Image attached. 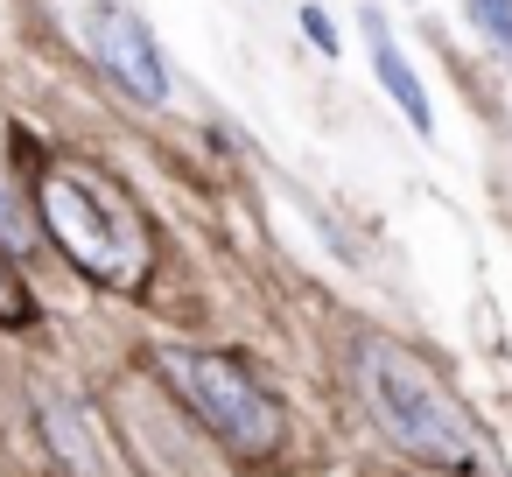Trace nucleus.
I'll return each instance as SVG.
<instances>
[{
    "label": "nucleus",
    "mask_w": 512,
    "mask_h": 477,
    "mask_svg": "<svg viewBox=\"0 0 512 477\" xmlns=\"http://www.w3.org/2000/svg\"><path fill=\"white\" fill-rule=\"evenodd\" d=\"M358 379H365L372 414L386 421V435H393L407 456H421V463H435V470H463V477L484 463V442H477L470 407H463L414 351H400L393 337H358Z\"/></svg>",
    "instance_id": "nucleus-1"
},
{
    "label": "nucleus",
    "mask_w": 512,
    "mask_h": 477,
    "mask_svg": "<svg viewBox=\"0 0 512 477\" xmlns=\"http://www.w3.org/2000/svg\"><path fill=\"white\" fill-rule=\"evenodd\" d=\"M155 365H162V379L190 400V414L225 442V449H239V456H274L281 449V407L232 365V358H211V351H190V344H162L155 351Z\"/></svg>",
    "instance_id": "nucleus-2"
},
{
    "label": "nucleus",
    "mask_w": 512,
    "mask_h": 477,
    "mask_svg": "<svg viewBox=\"0 0 512 477\" xmlns=\"http://www.w3.org/2000/svg\"><path fill=\"white\" fill-rule=\"evenodd\" d=\"M29 316H36V295H29V281L15 274V260L0 253V323H15V330H22Z\"/></svg>",
    "instance_id": "nucleus-6"
},
{
    "label": "nucleus",
    "mask_w": 512,
    "mask_h": 477,
    "mask_svg": "<svg viewBox=\"0 0 512 477\" xmlns=\"http://www.w3.org/2000/svg\"><path fill=\"white\" fill-rule=\"evenodd\" d=\"M302 29H309V43H316L323 57H337V36H330V22H323V8H302Z\"/></svg>",
    "instance_id": "nucleus-9"
},
{
    "label": "nucleus",
    "mask_w": 512,
    "mask_h": 477,
    "mask_svg": "<svg viewBox=\"0 0 512 477\" xmlns=\"http://www.w3.org/2000/svg\"><path fill=\"white\" fill-rule=\"evenodd\" d=\"M0 246H29V211L8 197V183H0Z\"/></svg>",
    "instance_id": "nucleus-8"
},
{
    "label": "nucleus",
    "mask_w": 512,
    "mask_h": 477,
    "mask_svg": "<svg viewBox=\"0 0 512 477\" xmlns=\"http://www.w3.org/2000/svg\"><path fill=\"white\" fill-rule=\"evenodd\" d=\"M365 36H372V71H379L386 99H393V106L407 113V127H414V134H428V127H435V113H428V99H421V78H414V64L400 57L393 29H386L379 15H365Z\"/></svg>",
    "instance_id": "nucleus-4"
},
{
    "label": "nucleus",
    "mask_w": 512,
    "mask_h": 477,
    "mask_svg": "<svg viewBox=\"0 0 512 477\" xmlns=\"http://www.w3.org/2000/svg\"><path fill=\"white\" fill-rule=\"evenodd\" d=\"M85 43H92V57L106 64V78H113L127 99H141V106H162V99H169V64H162V50H155V36H148L141 15H127V8H92V15H85Z\"/></svg>",
    "instance_id": "nucleus-3"
},
{
    "label": "nucleus",
    "mask_w": 512,
    "mask_h": 477,
    "mask_svg": "<svg viewBox=\"0 0 512 477\" xmlns=\"http://www.w3.org/2000/svg\"><path fill=\"white\" fill-rule=\"evenodd\" d=\"M43 421H50V442H57V456H64L78 477H106V470H99V449H92V435H85V421H78L64 400H43Z\"/></svg>",
    "instance_id": "nucleus-5"
},
{
    "label": "nucleus",
    "mask_w": 512,
    "mask_h": 477,
    "mask_svg": "<svg viewBox=\"0 0 512 477\" xmlns=\"http://www.w3.org/2000/svg\"><path fill=\"white\" fill-rule=\"evenodd\" d=\"M463 8H470V22H477V29L512 57V0H463Z\"/></svg>",
    "instance_id": "nucleus-7"
}]
</instances>
